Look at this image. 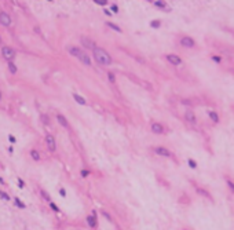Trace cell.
<instances>
[{"label": "cell", "instance_id": "cell-1", "mask_svg": "<svg viewBox=\"0 0 234 230\" xmlns=\"http://www.w3.org/2000/svg\"><path fill=\"white\" fill-rule=\"evenodd\" d=\"M92 54H94V59H95L99 65H102V66H109V65H112V62H113L112 57H110L103 48L95 47V48L92 50Z\"/></svg>", "mask_w": 234, "mask_h": 230}, {"label": "cell", "instance_id": "cell-21", "mask_svg": "<svg viewBox=\"0 0 234 230\" xmlns=\"http://www.w3.org/2000/svg\"><path fill=\"white\" fill-rule=\"evenodd\" d=\"M94 3H96L98 6H106L107 0H94Z\"/></svg>", "mask_w": 234, "mask_h": 230}, {"label": "cell", "instance_id": "cell-27", "mask_svg": "<svg viewBox=\"0 0 234 230\" xmlns=\"http://www.w3.org/2000/svg\"><path fill=\"white\" fill-rule=\"evenodd\" d=\"M15 204H17V205H18V207H21V208H25V204H22V203H21V201H19V200H18V199H17V200H15Z\"/></svg>", "mask_w": 234, "mask_h": 230}, {"label": "cell", "instance_id": "cell-35", "mask_svg": "<svg viewBox=\"0 0 234 230\" xmlns=\"http://www.w3.org/2000/svg\"><path fill=\"white\" fill-rule=\"evenodd\" d=\"M10 141H11V142H15V138H14L13 135H10Z\"/></svg>", "mask_w": 234, "mask_h": 230}, {"label": "cell", "instance_id": "cell-9", "mask_svg": "<svg viewBox=\"0 0 234 230\" xmlns=\"http://www.w3.org/2000/svg\"><path fill=\"white\" fill-rule=\"evenodd\" d=\"M185 119L190 123V124H196V121H197V117H196V114L193 113V112H190V110H189V112H186Z\"/></svg>", "mask_w": 234, "mask_h": 230}, {"label": "cell", "instance_id": "cell-2", "mask_svg": "<svg viewBox=\"0 0 234 230\" xmlns=\"http://www.w3.org/2000/svg\"><path fill=\"white\" fill-rule=\"evenodd\" d=\"M68 51H69V54H72L73 57L77 58L80 62H83L84 65H87V66H91V59H90V57L83 51V50H79L77 47H69Z\"/></svg>", "mask_w": 234, "mask_h": 230}, {"label": "cell", "instance_id": "cell-19", "mask_svg": "<svg viewBox=\"0 0 234 230\" xmlns=\"http://www.w3.org/2000/svg\"><path fill=\"white\" fill-rule=\"evenodd\" d=\"M107 77H109V81H110V83H116V76L114 75H113V73L112 72H109V73H107Z\"/></svg>", "mask_w": 234, "mask_h": 230}, {"label": "cell", "instance_id": "cell-31", "mask_svg": "<svg viewBox=\"0 0 234 230\" xmlns=\"http://www.w3.org/2000/svg\"><path fill=\"white\" fill-rule=\"evenodd\" d=\"M198 193H201L203 196H207V197H208V193H207L205 190H201V189H198Z\"/></svg>", "mask_w": 234, "mask_h": 230}, {"label": "cell", "instance_id": "cell-32", "mask_svg": "<svg viewBox=\"0 0 234 230\" xmlns=\"http://www.w3.org/2000/svg\"><path fill=\"white\" fill-rule=\"evenodd\" d=\"M59 193H61V196H62V197H65V196H66V191L63 190V189H61V190H59Z\"/></svg>", "mask_w": 234, "mask_h": 230}, {"label": "cell", "instance_id": "cell-18", "mask_svg": "<svg viewBox=\"0 0 234 230\" xmlns=\"http://www.w3.org/2000/svg\"><path fill=\"white\" fill-rule=\"evenodd\" d=\"M30 156H32V158H33L34 161H39L40 160V154H39V152H37V150H32Z\"/></svg>", "mask_w": 234, "mask_h": 230}, {"label": "cell", "instance_id": "cell-6", "mask_svg": "<svg viewBox=\"0 0 234 230\" xmlns=\"http://www.w3.org/2000/svg\"><path fill=\"white\" fill-rule=\"evenodd\" d=\"M165 58H167V61H168L169 63L175 65V66H178V65L182 63V59H180V57H178V55H175V54H168Z\"/></svg>", "mask_w": 234, "mask_h": 230}, {"label": "cell", "instance_id": "cell-34", "mask_svg": "<svg viewBox=\"0 0 234 230\" xmlns=\"http://www.w3.org/2000/svg\"><path fill=\"white\" fill-rule=\"evenodd\" d=\"M227 183H229V186H230V187H231V189H233V191H234V185L231 183V182H227Z\"/></svg>", "mask_w": 234, "mask_h": 230}, {"label": "cell", "instance_id": "cell-15", "mask_svg": "<svg viewBox=\"0 0 234 230\" xmlns=\"http://www.w3.org/2000/svg\"><path fill=\"white\" fill-rule=\"evenodd\" d=\"M7 65H8V69H10V72L13 73V75H15V73L18 72V69H17V66H15V65H14L13 62H11V61H8V62H7Z\"/></svg>", "mask_w": 234, "mask_h": 230}, {"label": "cell", "instance_id": "cell-11", "mask_svg": "<svg viewBox=\"0 0 234 230\" xmlns=\"http://www.w3.org/2000/svg\"><path fill=\"white\" fill-rule=\"evenodd\" d=\"M81 44H83L86 48H91V50L95 48V44H94L90 39H87V37H81Z\"/></svg>", "mask_w": 234, "mask_h": 230}, {"label": "cell", "instance_id": "cell-13", "mask_svg": "<svg viewBox=\"0 0 234 230\" xmlns=\"http://www.w3.org/2000/svg\"><path fill=\"white\" fill-rule=\"evenodd\" d=\"M87 222H88V225H90V227H92V229H95L96 227V218H95V215H90L88 218H87Z\"/></svg>", "mask_w": 234, "mask_h": 230}, {"label": "cell", "instance_id": "cell-3", "mask_svg": "<svg viewBox=\"0 0 234 230\" xmlns=\"http://www.w3.org/2000/svg\"><path fill=\"white\" fill-rule=\"evenodd\" d=\"M2 54H3V57L6 58L7 61H11L14 57H15V50H13L11 47H3L2 48Z\"/></svg>", "mask_w": 234, "mask_h": 230}, {"label": "cell", "instance_id": "cell-12", "mask_svg": "<svg viewBox=\"0 0 234 230\" xmlns=\"http://www.w3.org/2000/svg\"><path fill=\"white\" fill-rule=\"evenodd\" d=\"M57 120H58V123H59V124L62 125L63 128H69V123H68V120L65 119V116H62V114H58V116H57Z\"/></svg>", "mask_w": 234, "mask_h": 230}, {"label": "cell", "instance_id": "cell-22", "mask_svg": "<svg viewBox=\"0 0 234 230\" xmlns=\"http://www.w3.org/2000/svg\"><path fill=\"white\" fill-rule=\"evenodd\" d=\"M160 25H161V23H160V21H151V22H150V26H151V28H154V29L159 28Z\"/></svg>", "mask_w": 234, "mask_h": 230}, {"label": "cell", "instance_id": "cell-7", "mask_svg": "<svg viewBox=\"0 0 234 230\" xmlns=\"http://www.w3.org/2000/svg\"><path fill=\"white\" fill-rule=\"evenodd\" d=\"M180 44H182L185 48H193V47H194V40H193L191 37L185 36V37L180 39Z\"/></svg>", "mask_w": 234, "mask_h": 230}, {"label": "cell", "instance_id": "cell-10", "mask_svg": "<svg viewBox=\"0 0 234 230\" xmlns=\"http://www.w3.org/2000/svg\"><path fill=\"white\" fill-rule=\"evenodd\" d=\"M151 131H153L154 134H163L164 127L160 124V123H153V124H151Z\"/></svg>", "mask_w": 234, "mask_h": 230}, {"label": "cell", "instance_id": "cell-33", "mask_svg": "<svg viewBox=\"0 0 234 230\" xmlns=\"http://www.w3.org/2000/svg\"><path fill=\"white\" fill-rule=\"evenodd\" d=\"M112 10L114 11V13H117V11H119V8H117V6H116V4H113V6H112Z\"/></svg>", "mask_w": 234, "mask_h": 230}, {"label": "cell", "instance_id": "cell-30", "mask_svg": "<svg viewBox=\"0 0 234 230\" xmlns=\"http://www.w3.org/2000/svg\"><path fill=\"white\" fill-rule=\"evenodd\" d=\"M182 104H183V105H186V106H189V105H191V102L187 101V99H182Z\"/></svg>", "mask_w": 234, "mask_h": 230}, {"label": "cell", "instance_id": "cell-23", "mask_svg": "<svg viewBox=\"0 0 234 230\" xmlns=\"http://www.w3.org/2000/svg\"><path fill=\"white\" fill-rule=\"evenodd\" d=\"M40 193H42L43 199H46L47 201H51V200H50V196H48V194H47V191H44V190H42V191H40Z\"/></svg>", "mask_w": 234, "mask_h": 230}, {"label": "cell", "instance_id": "cell-37", "mask_svg": "<svg viewBox=\"0 0 234 230\" xmlns=\"http://www.w3.org/2000/svg\"><path fill=\"white\" fill-rule=\"evenodd\" d=\"M0 42H2V39H0Z\"/></svg>", "mask_w": 234, "mask_h": 230}, {"label": "cell", "instance_id": "cell-20", "mask_svg": "<svg viewBox=\"0 0 234 230\" xmlns=\"http://www.w3.org/2000/svg\"><path fill=\"white\" fill-rule=\"evenodd\" d=\"M154 6L159 7V8H165V4H164L163 2H160V0H156V2H154Z\"/></svg>", "mask_w": 234, "mask_h": 230}, {"label": "cell", "instance_id": "cell-24", "mask_svg": "<svg viewBox=\"0 0 234 230\" xmlns=\"http://www.w3.org/2000/svg\"><path fill=\"white\" fill-rule=\"evenodd\" d=\"M0 197H2L3 200H7V201H8V200H10V197H8V194H6L4 191H0Z\"/></svg>", "mask_w": 234, "mask_h": 230}, {"label": "cell", "instance_id": "cell-25", "mask_svg": "<svg viewBox=\"0 0 234 230\" xmlns=\"http://www.w3.org/2000/svg\"><path fill=\"white\" fill-rule=\"evenodd\" d=\"M187 163H189V166H190V167H191V168H196V167H197V164H196V163H194V161H193V160H191V158H190V160H189V161H187Z\"/></svg>", "mask_w": 234, "mask_h": 230}, {"label": "cell", "instance_id": "cell-29", "mask_svg": "<svg viewBox=\"0 0 234 230\" xmlns=\"http://www.w3.org/2000/svg\"><path fill=\"white\" fill-rule=\"evenodd\" d=\"M212 59L215 61V62H218V63H219V62H222V59H220L219 57H216V55H213V57H212Z\"/></svg>", "mask_w": 234, "mask_h": 230}, {"label": "cell", "instance_id": "cell-26", "mask_svg": "<svg viewBox=\"0 0 234 230\" xmlns=\"http://www.w3.org/2000/svg\"><path fill=\"white\" fill-rule=\"evenodd\" d=\"M50 207H51L52 209H54V211H57V212L59 211V209H58V207H57V205H55L54 203H51V201H50Z\"/></svg>", "mask_w": 234, "mask_h": 230}, {"label": "cell", "instance_id": "cell-5", "mask_svg": "<svg viewBox=\"0 0 234 230\" xmlns=\"http://www.w3.org/2000/svg\"><path fill=\"white\" fill-rule=\"evenodd\" d=\"M46 143H47V147H48L50 152H55L57 150V143H55V139L52 135H47L46 137Z\"/></svg>", "mask_w": 234, "mask_h": 230}, {"label": "cell", "instance_id": "cell-28", "mask_svg": "<svg viewBox=\"0 0 234 230\" xmlns=\"http://www.w3.org/2000/svg\"><path fill=\"white\" fill-rule=\"evenodd\" d=\"M88 174H90V171H88V170H83V171H81V176H84V178H86V176L88 175Z\"/></svg>", "mask_w": 234, "mask_h": 230}, {"label": "cell", "instance_id": "cell-17", "mask_svg": "<svg viewBox=\"0 0 234 230\" xmlns=\"http://www.w3.org/2000/svg\"><path fill=\"white\" fill-rule=\"evenodd\" d=\"M106 26H109L110 29H113V30L119 32V33H121V29H120L117 25H114V23H112V22H106Z\"/></svg>", "mask_w": 234, "mask_h": 230}, {"label": "cell", "instance_id": "cell-16", "mask_svg": "<svg viewBox=\"0 0 234 230\" xmlns=\"http://www.w3.org/2000/svg\"><path fill=\"white\" fill-rule=\"evenodd\" d=\"M209 117H211V120H212L213 123H219V116H218V113H215V112H209Z\"/></svg>", "mask_w": 234, "mask_h": 230}, {"label": "cell", "instance_id": "cell-14", "mask_svg": "<svg viewBox=\"0 0 234 230\" xmlns=\"http://www.w3.org/2000/svg\"><path fill=\"white\" fill-rule=\"evenodd\" d=\"M73 98H74V101L77 102V104H80V105H83V106L87 105V101L83 98V96L79 95V94H73Z\"/></svg>", "mask_w": 234, "mask_h": 230}, {"label": "cell", "instance_id": "cell-4", "mask_svg": "<svg viewBox=\"0 0 234 230\" xmlns=\"http://www.w3.org/2000/svg\"><path fill=\"white\" fill-rule=\"evenodd\" d=\"M153 152L156 153V154H159V156H163V157H169V156H171L169 150L167 149V147H164V146H156V147H153Z\"/></svg>", "mask_w": 234, "mask_h": 230}, {"label": "cell", "instance_id": "cell-36", "mask_svg": "<svg viewBox=\"0 0 234 230\" xmlns=\"http://www.w3.org/2000/svg\"><path fill=\"white\" fill-rule=\"evenodd\" d=\"M0 98H2V92H0Z\"/></svg>", "mask_w": 234, "mask_h": 230}, {"label": "cell", "instance_id": "cell-8", "mask_svg": "<svg viewBox=\"0 0 234 230\" xmlns=\"http://www.w3.org/2000/svg\"><path fill=\"white\" fill-rule=\"evenodd\" d=\"M0 23H2L3 26H10L11 18L7 13H0Z\"/></svg>", "mask_w": 234, "mask_h": 230}]
</instances>
